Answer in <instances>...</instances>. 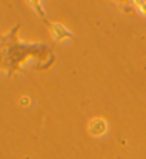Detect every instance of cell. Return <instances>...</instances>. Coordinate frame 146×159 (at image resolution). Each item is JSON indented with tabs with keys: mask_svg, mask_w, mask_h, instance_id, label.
Returning <instances> with one entry per match:
<instances>
[{
	"mask_svg": "<svg viewBox=\"0 0 146 159\" xmlns=\"http://www.w3.org/2000/svg\"><path fill=\"white\" fill-rule=\"evenodd\" d=\"M20 24L11 27L7 33L0 34V70L7 77H11L17 71H23V63L30 57L41 61L37 70H46L55 61L51 47L44 41H23L19 37ZM24 73V71H23Z\"/></svg>",
	"mask_w": 146,
	"mask_h": 159,
	"instance_id": "6da1fadb",
	"label": "cell"
},
{
	"mask_svg": "<svg viewBox=\"0 0 146 159\" xmlns=\"http://www.w3.org/2000/svg\"><path fill=\"white\" fill-rule=\"evenodd\" d=\"M43 21L46 23V26L48 27V30H50V33H51V36H53L55 43L63 41V40H65V39L74 40V34L71 33L65 26H63L61 23H53V21H48L47 19L43 20Z\"/></svg>",
	"mask_w": 146,
	"mask_h": 159,
	"instance_id": "7a4b0ae2",
	"label": "cell"
},
{
	"mask_svg": "<svg viewBox=\"0 0 146 159\" xmlns=\"http://www.w3.org/2000/svg\"><path fill=\"white\" fill-rule=\"evenodd\" d=\"M106 129H108V124L104 118H100V116H96V118H92L88 122V131L92 136H101L106 132Z\"/></svg>",
	"mask_w": 146,
	"mask_h": 159,
	"instance_id": "3957f363",
	"label": "cell"
},
{
	"mask_svg": "<svg viewBox=\"0 0 146 159\" xmlns=\"http://www.w3.org/2000/svg\"><path fill=\"white\" fill-rule=\"evenodd\" d=\"M29 4H30L33 9H36L37 14H38L41 19L46 20V11H44V9H43V6H41L40 2H37V0H31V2H29Z\"/></svg>",
	"mask_w": 146,
	"mask_h": 159,
	"instance_id": "277c9868",
	"label": "cell"
},
{
	"mask_svg": "<svg viewBox=\"0 0 146 159\" xmlns=\"http://www.w3.org/2000/svg\"><path fill=\"white\" fill-rule=\"evenodd\" d=\"M135 4L138 6V9H139L143 14H146V0H142V2H140V0H135Z\"/></svg>",
	"mask_w": 146,
	"mask_h": 159,
	"instance_id": "5b68a950",
	"label": "cell"
},
{
	"mask_svg": "<svg viewBox=\"0 0 146 159\" xmlns=\"http://www.w3.org/2000/svg\"><path fill=\"white\" fill-rule=\"evenodd\" d=\"M20 104L23 107H27L29 104H30V98H29V97H21V98H20Z\"/></svg>",
	"mask_w": 146,
	"mask_h": 159,
	"instance_id": "8992f818",
	"label": "cell"
}]
</instances>
